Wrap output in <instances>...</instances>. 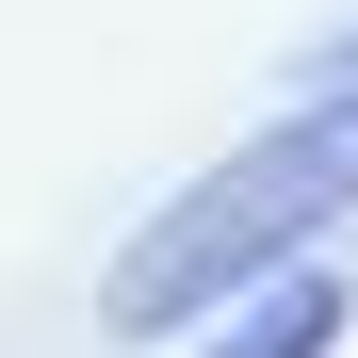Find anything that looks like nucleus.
Listing matches in <instances>:
<instances>
[{"label": "nucleus", "instance_id": "obj_1", "mask_svg": "<svg viewBox=\"0 0 358 358\" xmlns=\"http://www.w3.org/2000/svg\"><path fill=\"white\" fill-rule=\"evenodd\" d=\"M326 212H358V66H342L310 114H277L261 147H228L179 212H147L131 245H114V277H98V326H114V342L196 326V310H228L245 277H277Z\"/></svg>", "mask_w": 358, "mask_h": 358}, {"label": "nucleus", "instance_id": "obj_2", "mask_svg": "<svg viewBox=\"0 0 358 358\" xmlns=\"http://www.w3.org/2000/svg\"><path fill=\"white\" fill-rule=\"evenodd\" d=\"M342 310H358V293H342V277H310V261H293V277H277V293H261V310L228 326L212 358H326V342H342Z\"/></svg>", "mask_w": 358, "mask_h": 358}, {"label": "nucleus", "instance_id": "obj_3", "mask_svg": "<svg viewBox=\"0 0 358 358\" xmlns=\"http://www.w3.org/2000/svg\"><path fill=\"white\" fill-rule=\"evenodd\" d=\"M342 66H358V17H342V33H326V82H342Z\"/></svg>", "mask_w": 358, "mask_h": 358}]
</instances>
